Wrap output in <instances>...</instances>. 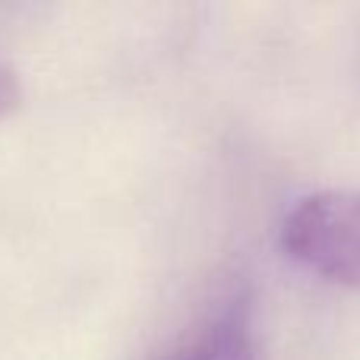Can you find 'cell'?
<instances>
[{"label": "cell", "instance_id": "1", "mask_svg": "<svg viewBox=\"0 0 360 360\" xmlns=\"http://www.w3.org/2000/svg\"><path fill=\"white\" fill-rule=\"evenodd\" d=\"M281 247L319 278L360 285V190L304 196L285 215Z\"/></svg>", "mask_w": 360, "mask_h": 360}, {"label": "cell", "instance_id": "2", "mask_svg": "<svg viewBox=\"0 0 360 360\" xmlns=\"http://www.w3.org/2000/svg\"><path fill=\"white\" fill-rule=\"evenodd\" d=\"M177 360H259V354H256L253 335L247 332V326L237 319H224Z\"/></svg>", "mask_w": 360, "mask_h": 360}, {"label": "cell", "instance_id": "3", "mask_svg": "<svg viewBox=\"0 0 360 360\" xmlns=\"http://www.w3.org/2000/svg\"><path fill=\"white\" fill-rule=\"evenodd\" d=\"M19 101H22V89H19L16 73L6 63H0V120L16 111Z\"/></svg>", "mask_w": 360, "mask_h": 360}]
</instances>
